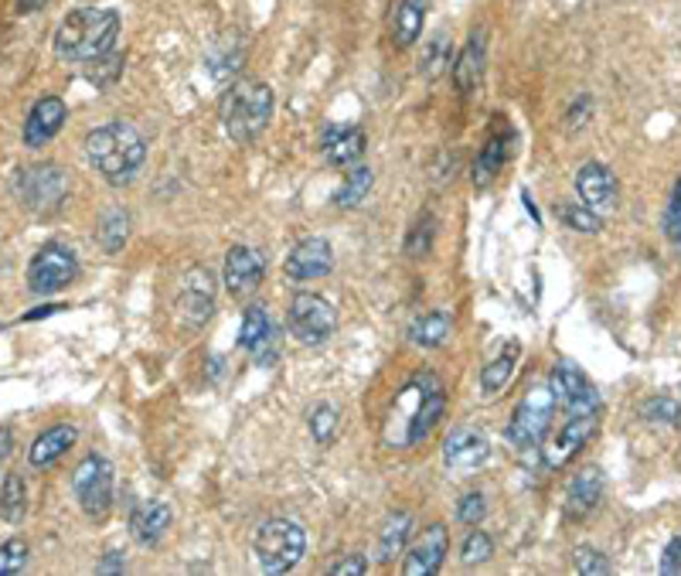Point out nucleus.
<instances>
[{
	"label": "nucleus",
	"mask_w": 681,
	"mask_h": 576,
	"mask_svg": "<svg viewBox=\"0 0 681 576\" xmlns=\"http://www.w3.org/2000/svg\"><path fill=\"white\" fill-rule=\"evenodd\" d=\"M120 38V14L112 8H79L72 11L59 31H55V59L72 62V66H89L109 51H117Z\"/></svg>",
	"instance_id": "obj_1"
},
{
	"label": "nucleus",
	"mask_w": 681,
	"mask_h": 576,
	"mask_svg": "<svg viewBox=\"0 0 681 576\" xmlns=\"http://www.w3.org/2000/svg\"><path fill=\"white\" fill-rule=\"evenodd\" d=\"M86 157L89 165L102 175V181L109 185H130L137 178V171L147 161V140L134 123L112 120L102 123L96 130L86 133Z\"/></svg>",
	"instance_id": "obj_2"
},
{
	"label": "nucleus",
	"mask_w": 681,
	"mask_h": 576,
	"mask_svg": "<svg viewBox=\"0 0 681 576\" xmlns=\"http://www.w3.org/2000/svg\"><path fill=\"white\" fill-rule=\"evenodd\" d=\"M273 89L266 82H256V79H243V82H233L229 92L221 96V130L229 140L236 143H253L263 137V130L269 127L273 120Z\"/></svg>",
	"instance_id": "obj_3"
},
{
	"label": "nucleus",
	"mask_w": 681,
	"mask_h": 576,
	"mask_svg": "<svg viewBox=\"0 0 681 576\" xmlns=\"http://www.w3.org/2000/svg\"><path fill=\"white\" fill-rule=\"evenodd\" d=\"M304 549H307V533L300 522L294 518H269L256 529V539H253V556L259 563L263 573H290L300 559H304Z\"/></svg>",
	"instance_id": "obj_4"
},
{
	"label": "nucleus",
	"mask_w": 681,
	"mask_h": 576,
	"mask_svg": "<svg viewBox=\"0 0 681 576\" xmlns=\"http://www.w3.org/2000/svg\"><path fill=\"white\" fill-rule=\"evenodd\" d=\"M552 416H555V399H552V389L549 386H532L522 403L515 406L507 420V444L519 447V450H532L545 440V434L552 430Z\"/></svg>",
	"instance_id": "obj_5"
},
{
	"label": "nucleus",
	"mask_w": 681,
	"mask_h": 576,
	"mask_svg": "<svg viewBox=\"0 0 681 576\" xmlns=\"http://www.w3.org/2000/svg\"><path fill=\"white\" fill-rule=\"evenodd\" d=\"M112 491H117V478H112V464L99 454H89L76 464L72 470V495L79 508L92 518L102 522L112 512Z\"/></svg>",
	"instance_id": "obj_6"
},
{
	"label": "nucleus",
	"mask_w": 681,
	"mask_h": 576,
	"mask_svg": "<svg viewBox=\"0 0 681 576\" xmlns=\"http://www.w3.org/2000/svg\"><path fill=\"white\" fill-rule=\"evenodd\" d=\"M406 393L413 396L416 406L409 409L403 444H406V447H416V444H423V440L433 434V427L443 420V413H446V393H443V383H440L433 373L413 376V383L406 386Z\"/></svg>",
	"instance_id": "obj_7"
},
{
	"label": "nucleus",
	"mask_w": 681,
	"mask_h": 576,
	"mask_svg": "<svg viewBox=\"0 0 681 576\" xmlns=\"http://www.w3.org/2000/svg\"><path fill=\"white\" fill-rule=\"evenodd\" d=\"M287 325L300 345H324L337 331V314L330 300H324L320 294L300 290L287 307Z\"/></svg>",
	"instance_id": "obj_8"
},
{
	"label": "nucleus",
	"mask_w": 681,
	"mask_h": 576,
	"mask_svg": "<svg viewBox=\"0 0 681 576\" xmlns=\"http://www.w3.org/2000/svg\"><path fill=\"white\" fill-rule=\"evenodd\" d=\"M79 274V259L69 246L62 242H48L34 252V259L28 264V287L38 297H51L66 290Z\"/></svg>",
	"instance_id": "obj_9"
},
{
	"label": "nucleus",
	"mask_w": 681,
	"mask_h": 576,
	"mask_svg": "<svg viewBox=\"0 0 681 576\" xmlns=\"http://www.w3.org/2000/svg\"><path fill=\"white\" fill-rule=\"evenodd\" d=\"M549 389L552 399L565 409V416H600V393L580 365L555 361L549 373Z\"/></svg>",
	"instance_id": "obj_10"
},
{
	"label": "nucleus",
	"mask_w": 681,
	"mask_h": 576,
	"mask_svg": "<svg viewBox=\"0 0 681 576\" xmlns=\"http://www.w3.org/2000/svg\"><path fill=\"white\" fill-rule=\"evenodd\" d=\"M18 191L31 212L51 216V212H59L69 198V175L59 165H34V168L21 171Z\"/></svg>",
	"instance_id": "obj_11"
},
{
	"label": "nucleus",
	"mask_w": 681,
	"mask_h": 576,
	"mask_svg": "<svg viewBox=\"0 0 681 576\" xmlns=\"http://www.w3.org/2000/svg\"><path fill=\"white\" fill-rule=\"evenodd\" d=\"M178 314L181 321L191 328H201L205 321H211L215 314V277L208 267H191L181 280V294H178Z\"/></svg>",
	"instance_id": "obj_12"
},
{
	"label": "nucleus",
	"mask_w": 681,
	"mask_h": 576,
	"mask_svg": "<svg viewBox=\"0 0 681 576\" xmlns=\"http://www.w3.org/2000/svg\"><path fill=\"white\" fill-rule=\"evenodd\" d=\"M334 270V249L324 236H310L304 242H297L287 259H283V274L290 280L304 284V280H320Z\"/></svg>",
	"instance_id": "obj_13"
},
{
	"label": "nucleus",
	"mask_w": 681,
	"mask_h": 576,
	"mask_svg": "<svg viewBox=\"0 0 681 576\" xmlns=\"http://www.w3.org/2000/svg\"><path fill=\"white\" fill-rule=\"evenodd\" d=\"M576 195L586 208H593L596 216H610L620 205V185L613 171L600 161H590L576 171Z\"/></svg>",
	"instance_id": "obj_14"
},
{
	"label": "nucleus",
	"mask_w": 681,
	"mask_h": 576,
	"mask_svg": "<svg viewBox=\"0 0 681 576\" xmlns=\"http://www.w3.org/2000/svg\"><path fill=\"white\" fill-rule=\"evenodd\" d=\"M596 427H600V416H570V420L559 427V434L552 437V444L545 447V467L559 470L573 457H580V450L593 440Z\"/></svg>",
	"instance_id": "obj_15"
},
{
	"label": "nucleus",
	"mask_w": 681,
	"mask_h": 576,
	"mask_svg": "<svg viewBox=\"0 0 681 576\" xmlns=\"http://www.w3.org/2000/svg\"><path fill=\"white\" fill-rule=\"evenodd\" d=\"M266 274V256L253 246H233L225 252V274H221V284L233 297H246L259 287Z\"/></svg>",
	"instance_id": "obj_16"
},
{
	"label": "nucleus",
	"mask_w": 681,
	"mask_h": 576,
	"mask_svg": "<svg viewBox=\"0 0 681 576\" xmlns=\"http://www.w3.org/2000/svg\"><path fill=\"white\" fill-rule=\"evenodd\" d=\"M491 454V444L484 434L477 430H453L443 444V460L450 470H457V475H474V470L487 460Z\"/></svg>",
	"instance_id": "obj_17"
},
{
	"label": "nucleus",
	"mask_w": 681,
	"mask_h": 576,
	"mask_svg": "<svg viewBox=\"0 0 681 576\" xmlns=\"http://www.w3.org/2000/svg\"><path fill=\"white\" fill-rule=\"evenodd\" d=\"M446 549H450V533H446V526H440V522H436V526L423 529V536L409 549V556L403 563V573L406 576H433V573H440V566L446 559Z\"/></svg>",
	"instance_id": "obj_18"
},
{
	"label": "nucleus",
	"mask_w": 681,
	"mask_h": 576,
	"mask_svg": "<svg viewBox=\"0 0 681 576\" xmlns=\"http://www.w3.org/2000/svg\"><path fill=\"white\" fill-rule=\"evenodd\" d=\"M66 113L69 110H66V102L59 96H41L31 107L28 120H24V147H31V150L45 147L55 133L66 127Z\"/></svg>",
	"instance_id": "obj_19"
},
{
	"label": "nucleus",
	"mask_w": 681,
	"mask_h": 576,
	"mask_svg": "<svg viewBox=\"0 0 681 576\" xmlns=\"http://www.w3.org/2000/svg\"><path fill=\"white\" fill-rule=\"evenodd\" d=\"M603 498V470L600 467H586L570 481L565 488V501H562V518L565 522H583Z\"/></svg>",
	"instance_id": "obj_20"
},
{
	"label": "nucleus",
	"mask_w": 681,
	"mask_h": 576,
	"mask_svg": "<svg viewBox=\"0 0 681 576\" xmlns=\"http://www.w3.org/2000/svg\"><path fill=\"white\" fill-rule=\"evenodd\" d=\"M170 518H175V512H170L167 501H160V498L140 501L130 512V536L140 546H157L167 536V529H170Z\"/></svg>",
	"instance_id": "obj_21"
},
{
	"label": "nucleus",
	"mask_w": 681,
	"mask_h": 576,
	"mask_svg": "<svg viewBox=\"0 0 681 576\" xmlns=\"http://www.w3.org/2000/svg\"><path fill=\"white\" fill-rule=\"evenodd\" d=\"M426 14H430V0H392V8H388L392 41L399 44V48L416 44L420 34H423Z\"/></svg>",
	"instance_id": "obj_22"
},
{
	"label": "nucleus",
	"mask_w": 681,
	"mask_h": 576,
	"mask_svg": "<svg viewBox=\"0 0 681 576\" xmlns=\"http://www.w3.org/2000/svg\"><path fill=\"white\" fill-rule=\"evenodd\" d=\"M76 440H79V430H76L72 424L51 427V430L38 434L34 444L28 447V464H31L34 470H48L51 464H59V460L72 450Z\"/></svg>",
	"instance_id": "obj_23"
},
{
	"label": "nucleus",
	"mask_w": 681,
	"mask_h": 576,
	"mask_svg": "<svg viewBox=\"0 0 681 576\" xmlns=\"http://www.w3.org/2000/svg\"><path fill=\"white\" fill-rule=\"evenodd\" d=\"M365 147H368V137L362 127H330L324 133L320 150L334 168H352L365 157Z\"/></svg>",
	"instance_id": "obj_24"
},
{
	"label": "nucleus",
	"mask_w": 681,
	"mask_h": 576,
	"mask_svg": "<svg viewBox=\"0 0 681 576\" xmlns=\"http://www.w3.org/2000/svg\"><path fill=\"white\" fill-rule=\"evenodd\" d=\"M484 66H487V34L474 31L471 41L461 48V56L453 59V82H457V89L474 92L484 79Z\"/></svg>",
	"instance_id": "obj_25"
},
{
	"label": "nucleus",
	"mask_w": 681,
	"mask_h": 576,
	"mask_svg": "<svg viewBox=\"0 0 681 576\" xmlns=\"http://www.w3.org/2000/svg\"><path fill=\"white\" fill-rule=\"evenodd\" d=\"M450 331H453V321H450V314L446 310H423L420 318L409 325V341L416 345V348H423V351H433V348H440L446 338H450Z\"/></svg>",
	"instance_id": "obj_26"
},
{
	"label": "nucleus",
	"mask_w": 681,
	"mask_h": 576,
	"mask_svg": "<svg viewBox=\"0 0 681 576\" xmlns=\"http://www.w3.org/2000/svg\"><path fill=\"white\" fill-rule=\"evenodd\" d=\"M519 358H522V345H519V341H507V345L501 348V355L484 365V373H481V389H484V396H497V393L511 383V376H515V369H519Z\"/></svg>",
	"instance_id": "obj_27"
},
{
	"label": "nucleus",
	"mask_w": 681,
	"mask_h": 576,
	"mask_svg": "<svg viewBox=\"0 0 681 576\" xmlns=\"http://www.w3.org/2000/svg\"><path fill=\"white\" fill-rule=\"evenodd\" d=\"M409 536H413V515H409V512H392V515L385 518L382 533H378V559H382V563H392L395 556L406 549Z\"/></svg>",
	"instance_id": "obj_28"
},
{
	"label": "nucleus",
	"mask_w": 681,
	"mask_h": 576,
	"mask_svg": "<svg viewBox=\"0 0 681 576\" xmlns=\"http://www.w3.org/2000/svg\"><path fill=\"white\" fill-rule=\"evenodd\" d=\"M507 140L511 137H504V133H494L484 147H481V153H477V165H474V185L477 188H484V185H491L494 178H497V171L504 168V161L511 157V147H507Z\"/></svg>",
	"instance_id": "obj_29"
},
{
	"label": "nucleus",
	"mask_w": 681,
	"mask_h": 576,
	"mask_svg": "<svg viewBox=\"0 0 681 576\" xmlns=\"http://www.w3.org/2000/svg\"><path fill=\"white\" fill-rule=\"evenodd\" d=\"M28 512V485H24V475L21 470H8L4 475V485H0V518L8 522V526H18Z\"/></svg>",
	"instance_id": "obj_30"
},
{
	"label": "nucleus",
	"mask_w": 681,
	"mask_h": 576,
	"mask_svg": "<svg viewBox=\"0 0 681 576\" xmlns=\"http://www.w3.org/2000/svg\"><path fill=\"white\" fill-rule=\"evenodd\" d=\"M453 66V44L446 38V31H436L426 44H423V59H420V76L436 82L443 72H450Z\"/></svg>",
	"instance_id": "obj_31"
},
{
	"label": "nucleus",
	"mask_w": 681,
	"mask_h": 576,
	"mask_svg": "<svg viewBox=\"0 0 681 576\" xmlns=\"http://www.w3.org/2000/svg\"><path fill=\"white\" fill-rule=\"evenodd\" d=\"M372 185H375L372 168H365V165L352 168V171H348V178H345V185H340V188H337V195H334V205H337V208H358V205L368 198Z\"/></svg>",
	"instance_id": "obj_32"
},
{
	"label": "nucleus",
	"mask_w": 681,
	"mask_h": 576,
	"mask_svg": "<svg viewBox=\"0 0 681 576\" xmlns=\"http://www.w3.org/2000/svg\"><path fill=\"white\" fill-rule=\"evenodd\" d=\"M127 232H130V216L124 212V208H109V212L102 216L96 236H99V246L106 252H120L124 242H127Z\"/></svg>",
	"instance_id": "obj_33"
},
{
	"label": "nucleus",
	"mask_w": 681,
	"mask_h": 576,
	"mask_svg": "<svg viewBox=\"0 0 681 576\" xmlns=\"http://www.w3.org/2000/svg\"><path fill=\"white\" fill-rule=\"evenodd\" d=\"M269 331H273V325H269L266 307H263V304L246 307V314H243V328H239V348H243V351H256Z\"/></svg>",
	"instance_id": "obj_34"
},
{
	"label": "nucleus",
	"mask_w": 681,
	"mask_h": 576,
	"mask_svg": "<svg viewBox=\"0 0 681 576\" xmlns=\"http://www.w3.org/2000/svg\"><path fill=\"white\" fill-rule=\"evenodd\" d=\"M555 216L570 226L573 232H586V236H596L603 229V216H596L593 208H586L583 201H570V205H559Z\"/></svg>",
	"instance_id": "obj_35"
},
{
	"label": "nucleus",
	"mask_w": 681,
	"mask_h": 576,
	"mask_svg": "<svg viewBox=\"0 0 681 576\" xmlns=\"http://www.w3.org/2000/svg\"><path fill=\"white\" fill-rule=\"evenodd\" d=\"M124 66H127V59L120 56V51H109V56H102V59L89 62L86 79H89L96 89H106V86H112V82H117V79L124 76Z\"/></svg>",
	"instance_id": "obj_36"
},
{
	"label": "nucleus",
	"mask_w": 681,
	"mask_h": 576,
	"mask_svg": "<svg viewBox=\"0 0 681 576\" xmlns=\"http://www.w3.org/2000/svg\"><path fill=\"white\" fill-rule=\"evenodd\" d=\"M641 413H644V420L648 424H658V427H678V420H681V406L671 399V396H651L644 406H641Z\"/></svg>",
	"instance_id": "obj_37"
},
{
	"label": "nucleus",
	"mask_w": 681,
	"mask_h": 576,
	"mask_svg": "<svg viewBox=\"0 0 681 576\" xmlns=\"http://www.w3.org/2000/svg\"><path fill=\"white\" fill-rule=\"evenodd\" d=\"M494 556V543H491V536L484 533V529H471L467 533V539H464V546H461V559H464V566H481V563H487Z\"/></svg>",
	"instance_id": "obj_38"
},
{
	"label": "nucleus",
	"mask_w": 681,
	"mask_h": 576,
	"mask_svg": "<svg viewBox=\"0 0 681 576\" xmlns=\"http://www.w3.org/2000/svg\"><path fill=\"white\" fill-rule=\"evenodd\" d=\"M28 556H31V549H28V543H24L21 536L8 539L4 546H0V576H14V573H24V566H28Z\"/></svg>",
	"instance_id": "obj_39"
},
{
	"label": "nucleus",
	"mask_w": 681,
	"mask_h": 576,
	"mask_svg": "<svg viewBox=\"0 0 681 576\" xmlns=\"http://www.w3.org/2000/svg\"><path fill=\"white\" fill-rule=\"evenodd\" d=\"M310 434H314L317 444H330L334 440V434H337V409L334 406L320 403V406L310 409Z\"/></svg>",
	"instance_id": "obj_40"
},
{
	"label": "nucleus",
	"mask_w": 681,
	"mask_h": 576,
	"mask_svg": "<svg viewBox=\"0 0 681 576\" xmlns=\"http://www.w3.org/2000/svg\"><path fill=\"white\" fill-rule=\"evenodd\" d=\"M573 566H576V573H583V576H606V573L613 569V563H610L600 549H593V546H580V549L573 553Z\"/></svg>",
	"instance_id": "obj_41"
},
{
	"label": "nucleus",
	"mask_w": 681,
	"mask_h": 576,
	"mask_svg": "<svg viewBox=\"0 0 681 576\" xmlns=\"http://www.w3.org/2000/svg\"><path fill=\"white\" fill-rule=\"evenodd\" d=\"M664 236L674 242V249L681 252V178L671 191V201H668V212H664Z\"/></svg>",
	"instance_id": "obj_42"
},
{
	"label": "nucleus",
	"mask_w": 681,
	"mask_h": 576,
	"mask_svg": "<svg viewBox=\"0 0 681 576\" xmlns=\"http://www.w3.org/2000/svg\"><path fill=\"white\" fill-rule=\"evenodd\" d=\"M484 515H487V501H484L481 491H471V495L461 498V505H457V518L464 522V526H471V529L481 526Z\"/></svg>",
	"instance_id": "obj_43"
},
{
	"label": "nucleus",
	"mask_w": 681,
	"mask_h": 576,
	"mask_svg": "<svg viewBox=\"0 0 681 576\" xmlns=\"http://www.w3.org/2000/svg\"><path fill=\"white\" fill-rule=\"evenodd\" d=\"M327 573H330V576H365V573H368V556L352 553V556H345V559H337Z\"/></svg>",
	"instance_id": "obj_44"
},
{
	"label": "nucleus",
	"mask_w": 681,
	"mask_h": 576,
	"mask_svg": "<svg viewBox=\"0 0 681 576\" xmlns=\"http://www.w3.org/2000/svg\"><path fill=\"white\" fill-rule=\"evenodd\" d=\"M664 576H681V536H674L664 553H661V566H658Z\"/></svg>",
	"instance_id": "obj_45"
},
{
	"label": "nucleus",
	"mask_w": 681,
	"mask_h": 576,
	"mask_svg": "<svg viewBox=\"0 0 681 576\" xmlns=\"http://www.w3.org/2000/svg\"><path fill=\"white\" fill-rule=\"evenodd\" d=\"M253 358H256V365H266V369L279 358V331H276V328L263 338V345L253 351Z\"/></svg>",
	"instance_id": "obj_46"
},
{
	"label": "nucleus",
	"mask_w": 681,
	"mask_h": 576,
	"mask_svg": "<svg viewBox=\"0 0 681 576\" xmlns=\"http://www.w3.org/2000/svg\"><path fill=\"white\" fill-rule=\"evenodd\" d=\"M590 113H593V99L590 96H580L576 102H573V110H570V130H580L583 123H590Z\"/></svg>",
	"instance_id": "obj_47"
},
{
	"label": "nucleus",
	"mask_w": 681,
	"mask_h": 576,
	"mask_svg": "<svg viewBox=\"0 0 681 576\" xmlns=\"http://www.w3.org/2000/svg\"><path fill=\"white\" fill-rule=\"evenodd\" d=\"M420 239H423V246L430 249V239H433V216H426V219H420V226H416V232H413V239H409V246H406V252H409V256L416 252V246H420Z\"/></svg>",
	"instance_id": "obj_48"
},
{
	"label": "nucleus",
	"mask_w": 681,
	"mask_h": 576,
	"mask_svg": "<svg viewBox=\"0 0 681 576\" xmlns=\"http://www.w3.org/2000/svg\"><path fill=\"white\" fill-rule=\"evenodd\" d=\"M127 566V559H124V553H117V549H112V553H106L99 563H96V573H117V569H124Z\"/></svg>",
	"instance_id": "obj_49"
},
{
	"label": "nucleus",
	"mask_w": 681,
	"mask_h": 576,
	"mask_svg": "<svg viewBox=\"0 0 681 576\" xmlns=\"http://www.w3.org/2000/svg\"><path fill=\"white\" fill-rule=\"evenodd\" d=\"M11 447H14V434H11V427H0V467H4Z\"/></svg>",
	"instance_id": "obj_50"
},
{
	"label": "nucleus",
	"mask_w": 681,
	"mask_h": 576,
	"mask_svg": "<svg viewBox=\"0 0 681 576\" xmlns=\"http://www.w3.org/2000/svg\"><path fill=\"white\" fill-rule=\"evenodd\" d=\"M59 310H66L62 304H48V307H34L31 314H24V321H34V318H48V314H59Z\"/></svg>",
	"instance_id": "obj_51"
},
{
	"label": "nucleus",
	"mask_w": 681,
	"mask_h": 576,
	"mask_svg": "<svg viewBox=\"0 0 681 576\" xmlns=\"http://www.w3.org/2000/svg\"><path fill=\"white\" fill-rule=\"evenodd\" d=\"M18 4V14H34L41 4H48V0H14Z\"/></svg>",
	"instance_id": "obj_52"
}]
</instances>
